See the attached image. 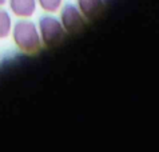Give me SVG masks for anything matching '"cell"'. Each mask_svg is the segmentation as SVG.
<instances>
[{"mask_svg": "<svg viewBox=\"0 0 159 152\" xmlns=\"http://www.w3.org/2000/svg\"><path fill=\"white\" fill-rule=\"evenodd\" d=\"M60 23L68 34H80L86 27V20L82 12L78 10L74 4H66L61 8Z\"/></svg>", "mask_w": 159, "mask_h": 152, "instance_id": "3957f363", "label": "cell"}, {"mask_svg": "<svg viewBox=\"0 0 159 152\" xmlns=\"http://www.w3.org/2000/svg\"><path fill=\"white\" fill-rule=\"evenodd\" d=\"M10 8L15 16L25 19L36 11V0H10Z\"/></svg>", "mask_w": 159, "mask_h": 152, "instance_id": "5b68a950", "label": "cell"}, {"mask_svg": "<svg viewBox=\"0 0 159 152\" xmlns=\"http://www.w3.org/2000/svg\"><path fill=\"white\" fill-rule=\"evenodd\" d=\"M38 3L46 12L54 13L61 7L63 0H38Z\"/></svg>", "mask_w": 159, "mask_h": 152, "instance_id": "52a82bcc", "label": "cell"}, {"mask_svg": "<svg viewBox=\"0 0 159 152\" xmlns=\"http://www.w3.org/2000/svg\"><path fill=\"white\" fill-rule=\"evenodd\" d=\"M78 7L84 19L90 21L98 20L106 8L103 0H78Z\"/></svg>", "mask_w": 159, "mask_h": 152, "instance_id": "277c9868", "label": "cell"}, {"mask_svg": "<svg viewBox=\"0 0 159 152\" xmlns=\"http://www.w3.org/2000/svg\"><path fill=\"white\" fill-rule=\"evenodd\" d=\"M6 3H7V0H0V7L4 6V4H6Z\"/></svg>", "mask_w": 159, "mask_h": 152, "instance_id": "ba28073f", "label": "cell"}, {"mask_svg": "<svg viewBox=\"0 0 159 152\" xmlns=\"http://www.w3.org/2000/svg\"><path fill=\"white\" fill-rule=\"evenodd\" d=\"M39 34L42 43L46 47H56L64 40L66 29L63 28L60 20L51 15H44L39 19Z\"/></svg>", "mask_w": 159, "mask_h": 152, "instance_id": "7a4b0ae2", "label": "cell"}, {"mask_svg": "<svg viewBox=\"0 0 159 152\" xmlns=\"http://www.w3.org/2000/svg\"><path fill=\"white\" fill-rule=\"evenodd\" d=\"M12 29V19L6 10L0 8V39L7 38Z\"/></svg>", "mask_w": 159, "mask_h": 152, "instance_id": "8992f818", "label": "cell"}, {"mask_svg": "<svg viewBox=\"0 0 159 152\" xmlns=\"http://www.w3.org/2000/svg\"><path fill=\"white\" fill-rule=\"evenodd\" d=\"M12 39L15 42V46L19 48L21 52L28 53V55H35L40 52L43 43L40 39L38 27L35 23L25 19L17 20L12 25Z\"/></svg>", "mask_w": 159, "mask_h": 152, "instance_id": "6da1fadb", "label": "cell"}]
</instances>
